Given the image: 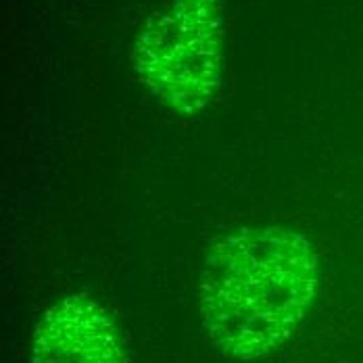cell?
<instances>
[{
	"mask_svg": "<svg viewBox=\"0 0 363 363\" xmlns=\"http://www.w3.org/2000/svg\"><path fill=\"white\" fill-rule=\"evenodd\" d=\"M315 291L318 257L305 236L280 225L242 228L205 261L201 324L228 357H261L296 332Z\"/></svg>",
	"mask_w": 363,
	"mask_h": 363,
	"instance_id": "cell-1",
	"label": "cell"
},
{
	"mask_svg": "<svg viewBox=\"0 0 363 363\" xmlns=\"http://www.w3.org/2000/svg\"><path fill=\"white\" fill-rule=\"evenodd\" d=\"M213 23V0H182L178 9L157 26L152 46L161 48V63H157L150 75V84L161 86V92L167 88L176 65H180L174 86L167 94V101H174L176 84H180L176 103H199L213 84L216 61L213 52L218 50Z\"/></svg>",
	"mask_w": 363,
	"mask_h": 363,
	"instance_id": "cell-2",
	"label": "cell"
},
{
	"mask_svg": "<svg viewBox=\"0 0 363 363\" xmlns=\"http://www.w3.org/2000/svg\"><path fill=\"white\" fill-rule=\"evenodd\" d=\"M30 363H128L107 311L86 294H72L36 324Z\"/></svg>",
	"mask_w": 363,
	"mask_h": 363,
	"instance_id": "cell-3",
	"label": "cell"
}]
</instances>
